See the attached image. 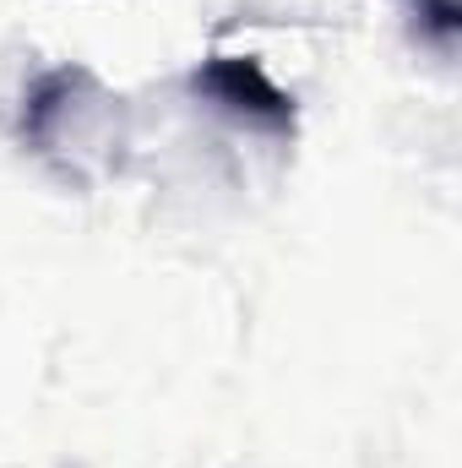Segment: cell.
<instances>
[{
	"instance_id": "1",
	"label": "cell",
	"mask_w": 462,
	"mask_h": 468,
	"mask_svg": "<svg viewBox=\"0 0 462 468\" xmlns=\"http://www.w3.org/2000/svg\"><path fill=\"white\" fill-rule=\"evenodd\" d=\"M196 93H207L213 104L256 120V125H272V131H289L294 125V99H283L250 55H213L196 71Z\"/></svg>"
}]
</instances>
